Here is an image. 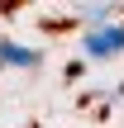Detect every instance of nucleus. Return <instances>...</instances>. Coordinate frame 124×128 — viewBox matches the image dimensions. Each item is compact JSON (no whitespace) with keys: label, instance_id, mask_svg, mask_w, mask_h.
Listing matches in <instances>:
<instances>
[{"label":"nucleus","instance_id":"obj_1","mask_svg":"<svg viewBox=\"0 0 124 128\" xmlns=\"http://www.w3.org/2000/svg\"><path fill=\"white\" fill-rule=\"evenodd\" d=\"M115 52H124V28L119 24H110V28H96V33H86V57H115Z\"/></svg>","mask_w":124,"mask_h":128},{"label":"nucleus","instance_id":"obj_4","mask_svg":"<svg viewBox=\"0 0 124 128\" xmlns=\"http://www.w3.org/2000/svg\"><path fill=\"white\" fill-rule=\"evenodd\" d=\"M119 95H124V81H119Z\"/></svg>","mask_w":124,"mask_h":128},{"label":"nucleus","instance_id":"obj_3","mask_svg":"<svg viewBox=\"0 0 124 128\" xmlns=\"http://www.w3.org/2000/svg\"><path fill=\"white\" fill-rule=\"evenodd\" d=\"M110 14H115V5H86V10H81V19L91 24V33H96V28H110Z\"/></svg>","mask_w":124,"mask_h":128},{"label":"nucleus","instance_id":"obj_2","mask_svg":"<svg viewBox=\"0 0 124 128\" xmlns=\"http://www.w3.org/2000/svg\"><path fill=\"white\" fill-rule=\"evenodd\" d=\"M0 62H5V66H38V52L19 48L14 38H0Z\"/></svg>","mask_w":124,"mask_h":128}]
</instances>
